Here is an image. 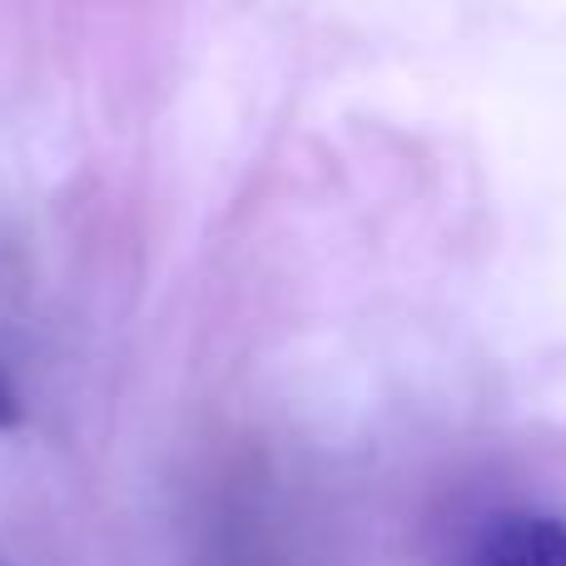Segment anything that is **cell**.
Wrapping results in <instances>:
<instances>
[{"instance_id":"cell-1","label":"cell","mask_w":566,"mask_h":566,"mask_svg":"<svg viewBox=\"0 0 566 566\" xmlns=\"http://www.w3.org/2000/svg\"><path fill=\"white\" fill-rule=\"evenodd\" d=\"M452 566H566L562 512H497L488 517Z\"/></svg>"},{"instance_id":"cell-2","label":"cell","mask_w":566,"mask_h":566,"mask_svg":"<svg viewBox=\"0 0 566 566\" xmlns=\"http://www.w3.org/2000/svg\"><path fill=\"white\" fill-rule=\"evenodd\" d=\"M25 422V408H20V392L10 388V378L0 373V432H15Z\"/></svg>"}]
</instances>
